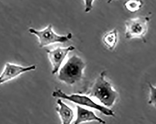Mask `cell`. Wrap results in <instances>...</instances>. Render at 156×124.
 Instances as JSON below:
<instances>
[{
	"instance_id": "8fae6325",
	"label": "cell",
	"mask_w": 156,
	"mask_h": 124,
	"mask_svg": "<svg viewBox=\"0 0 156 124\" xmlns=\"http://www.w3.org/2000/svg\"><path fill=\"white\" fill-rule=\"evenodd\" d=\"M144 5L142 1H129L126 2L124 4L125 8L129 12L134 13L140 10Z\"/></svg>"
},
{
	"instance_id": "3957f363",
	"label": "cell",
	"mask_w": 156,
	"mask_h": 124,
	"mask_svg": "<svg viewBox=\"0 0 156 124\" xmlns=\"http://www.w3.org/2000/svg\"><path fill=\"white\" fill-rule=\"evenodd\" d=\"M52 96L54 98L69 100L70 102L76 104L79 106H82L95 109L106 116L110 117L115 116L114 112L110 108L97 103L89 97L85 95L79 94H67L63 92L61 90L58 89L52 92Z\"/></svg>"
},
{
	"instance_id": "52a82bcc",
	"label": "cell",
	"mask_w": 156,
	"mask_h": 124,
	"mask_svg": "<svg viewBox=\"0 0 156 124\" xmlns=\"http://www.w3.org/2000/svg\"><path fill=\"white\" fill-rule=\"evenodd\" d=\"M75 49V47L71 45L67 47H58L53 49L46 50L48 58L52 66V75L58 72L67 55Z\"/></svg>"
},
{
	"instance_id": "7a4b0ae2",
	"label": "cell",
	"mask_w": 156,
	"mask_h": 124,
	"mask_svg": "<svg viewBox=\"0 0 156 124\" xmlns=\"http://www.w3.org/2000/svg\"><path fill=\"white\" fill-rule=\"evenodd\" d=\"M86 67V64L81 58L73 55L58 71V78L66 84L73 85L81 81Z\"/></svg>"
},
{
	"instance_id": "ba28073f",
	"label": "cell",
	"mask_w": 156,
	"mask_h": 124,
	"mask_svg": "<svg viewBox=\"0 0 156 124\" xmlns=\"http://www.w3.org/2000/svg\"><path fill=\"white\" fill-rule=\"evenodd\" d=\"M91 121H96L100 124H106V122L97 116L93 111L77 105L76 106V118L74 124H81Z\"/></svg>"
},
{
	"instance_id": "6da1fadb",
	"label": "cell",
	"mask_w": 156,
	"mask_h": 124,
	"mask_svg": "<svg viewBox=\"0 0 156 124\" xmlns=\"http://www.w3.org/2000/svg\"><path fill=\"white\" fill-rule=\"evenodd\" d=\"M106 72L103 71L97 77L91 88L90 96L97 99L102 106L109 108L115 103L118 93L106 79Z\"/></svg>"
},
{
	"instance_id": "5b68a950",
	"label": "cell",
	"mask_w": 156,
	"mask_h": 124,
	"mask_svg": "<svg viewBox=\"0 0 156 124\" xmlns=\"http://www.w3.org/2000/svg\"><path fill=\"white\" fill-rule=\"evenodd\" d=\"M29 32L36 36L38 39L40 48H44L53 44L64 43L73 37L72 33L59 35L54 32L51 24H49L42 30H37L32 28L29 29Z\"/></svg>"
},
{
	"instance_id": "8992f818",
	"label": "cell",
	"mask_w": 156,
	"mask_h": 124,
	"mask_svg": "<svg viewBox=\"0 0 156 124\" xmlns=\"http://www.w3.org/2000/svg\"><path fill=\"white\" fill-rule=\"evenodd\" d=\"M36 68L35 65L24 67L16 64L7 62L0 75V85L18 77L25 72L35 70Z\"/></svg>"
},
{
	"instance_id": "7c38bea8",
	"label": "cell",
	"mask_w": 156,
	"mask_h": 124,
	"mask_svg": "<svg viewBox=\"0 0 156 124\" xmlns=\"http://www.w3.org/2000/svg\"><path fill=\"white\" fill-rule=\"evenodd\" d=\"M148 86L150 89L148 104L156 108V86H154L151 83H148Z\"/></svg>"
},
{
	"instance_id": "4fadbf2b",
	"label": "cell",
	"mask_w": 156,
	"mask_h": 124,
	"mask_svg": "<svg viewBox=\"0 0 156 124\" xmlns=\"http://www.w3.org/2000/svg\"><path fill=\"white\" fill-rule=\"evenodd\" d=\"M94 1H84L85 2V12H90V10L92 9L93 7V3L94 2Z\"/></svg>"
},
{
	"instance_id": "30bf717a",
	"label": "cell",
	"mask_w": 156,
	"mask_h": 124,
	"mask_svg": "<svg viewBox=\"0 0 156 124\" xmlns=\"http://www.w3.org/2000/svg\"><path fill=\"white\" fill-rule=\"evenodd\" d=\"M102 41L104 45L109 49H114L118 41V32L117 29H114L105 34L103 36Z\"/></svg>"
},
{
	"instance_id": "9c48e42d",
	"label": "cell",
	"mask_w": 156,
	"mask_h": 124,
	"mask_svg": "<svg viewBox=\"0 0 156 124\" xmlns=\"http://www.w3.org/2000/svg\"><path fill=\"white\" fill-rule=\"evenodd\" d=\"M57 103L58 106L56 107V111L60 116L62 124H71L74 118L73 110L60 99H58Z\"/></svg>"
},
{
	"instance_id": "277c9868",
	"label": "cell",
	"mask_w": 156,
	"mask_h": 124,
	"mask_svg": "<svg viewBox=\"0 0 156 124\" xmlns=\"http://www.w3.org/2000/svg\"><path fill=\"white\" fill-rule=\"evenodd\" d=\"M151 19V15L139 16L128 19L125 22V38H138L146 42L145 36L148 32V23Z\"/></svg>"
}]
</instances>
